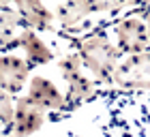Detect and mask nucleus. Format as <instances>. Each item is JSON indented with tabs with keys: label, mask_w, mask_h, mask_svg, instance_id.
<instances>
[{
	"label": "nucleus",
	"mask_w": 150,
	"mask_h": 137,
	"mask_svg": "<svg viewBox=\"0 0 150 137\" xmlns=\"http://www.w3.org/2000/svg\"><path fill=\"white\" fill-rule=\"evenodd\" d=\"M67 39L71 41L75 52L79 54L81 64H84V68L90 73V77L97 81L99 86H112V79H114L116 66L120 62V54L122 52L110 39L107 30L92 28V30H86L81 34L67 37Z\"/></svg>",
	"instance_id": "obj_1"
},
{
	"label": "nucleus",
	"mask_w": 150,
	"mask_h": 137,
	"mask_svg": "<svg viewBox=\"0 0 150 137\" xmlns=\"http://www.w3.org/2000/svg\"><path fill=\"white\" fill-rule=\"evenodd\" d=\"M24 97L35 103L41 112H45L52 120L71 114L64 88H60L56 81L45 73H32L28 86H26V90H24Z\"/></svg>",
	"instance_id": "obj_2"
},
{
	"label": "nucleus",
	"mask_w": 150,
	"mask_h": 137,
	"mask_svg": "<svg viewBox=\"0 0 150 137\" xmlns=\"http://www.w3.org/2000/svg\"><path fill=\"white\" fill-rule=\"evenodd\" d=\"M13 52L22 54L32 68H41L47 66L52 62H56L58 58V49L47 41L41 32L30 30V28H22V32L17 34L15 43H13Z\"/></svg>",
	"instance_id": "obj_3"
},
{
	"label": "nucleus",
	"mask_w": 150,
	"mask_h": 137,
	"mask_svg": "<svg viewBox=\"0 0 150 137\" xmlns=\"http://www.w3.org/2000/svg\"><path fill=\"white\" fill-rule=\"evenodd\" d=\"M13 11L22 19L24 28L37 30L41 34L58 32V19L54 6H50L45 0H13Z\"/></svg>",
	"instance_id": "obj_4"
},
{
	"label": "nucleus",
	"mask_w": 150,
	"mask_h": 137,
	"mask_svg": "<svg viewBox=\"0 0 150 137\" xmlns=\"http://www.w3.org/2000/svg\"><path fill=\"white\" fill-rule=\"evenodd\" d=\"M32 77V66L26 58L17 52H2L0 54V90L19 97L24 94L26 86Z\"/></svg>",
	"instance_id": "obj_5"
},
{
	"label": "nucleus",
	"mask_w": 150,
	"mask_h": 137,
	"mask_svg": "<svg viewBox=\"0 0 150 137\" xmlns=\"http://www.w3.org/2000/svg\"><path fill=\"white\" fill-rule=\"evenodd\" d=\"M114 41L122 54H142L150 47V34L139 17L127 15L114 24Z\"/></svg>",
	"instance_id": "obj_6"
},
{
	"label": "nucleus",
	"mask_w": 150,
	"mask_h": 137,
	"mask_svg": "<svg viewBox=\"0 0 150 137\" xmlns=\"http://www.w3.org/2000/svg\"><path fill=\"white\" fill-rule=\"evenodd\" d=\"M112 86L118 88H146L150 86V54H131L116 66Z\"/></svg>",
	"instance_id": "obj_7"
},
{
	"label": "nucleus",
	"mask_w": 150,
	"mask_h": 137,
	"mask_svg": "<svg viewBox=\"0 0 150 137\" xmlns=\"http://www.w3.org/2000/svg\"><path fill=\"white\" fill-rule=\"evenodd\" d=\"M50 120V116L28 101L24 94L15 97V116H13V124L9 137H32L45 126V122Z\"/></svg>",
	"instance_id": "obj_8"
},
{
	"label": "nucleus",
	"mask_w": 150,
	"mask_h": 137,
	"mask_svg": "<svg viewBox=\"0 0 150 137\" xmlns=\"http://www.w3.org/2000/svg\"><path fill=\"white\" fill-rule=\"evenodd\" d=\"M22 28L24 24L15 15V11H0V54L13 49V43Z\"/></svg>",
	"instance_id": "obj_9"
},
{
	"label": "nucleus",
	"mask_w": 150,
	"mask_h": 137,
	"mask_svg": "<svg viewBox=\"0 0 150 137\" xmlns=\"http://www.w3.org/2000/svg\"><path fill=\"white\" fill-rule=\"evenodd\" d=\"M13 116H15V97L0 90V137H9Z\"/></svg>",
	"instance_id": "obj_10"
},
{
	"label": "nucleus",
	"mask_w": 150,
	"mask_h": 137,
	"mask_svg": "<svg viewBox=\"0 0 150 137\" xmlns=\"http://www.w3.org/2000/svg\"><path fill=\"white\" fill-rule=\"evenodd\" d=\"M0 11H13V0H0Z\"/></svg>",
	"instance_id": "obj_11"
}]
</instances>
